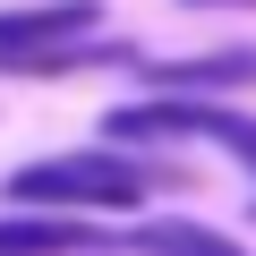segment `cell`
<instances>
[{"mask_svg": "<svg viewBox=\"0 0 256 256\" xmlns=\"http://www.w3.org/2000/svg\"><path fill=\"white\" fill-rule=\"evenodd\" d=\"M154 188L137 154H52L9 171V205H52V214H120Z\"/></svg>", "mask_w": 256, "mask_h": 256, "instance_id": "obj_1", "label": "cell"}, {"mask_svg": "<svg viewBox=\"0 0 256 256\" xmlns=\"http://www.w3.org/2000/svg\"><path fill=\"white\" fill-rule=\"evenodd\" d=\"M120 146H146V137H214L230 162H248V180H256V120L248 111H222V102H205V94H154V102H128V111H111L102 120Z\"/></svg>", "mask_w": 256, "mask_h": 256, "instance_id": "obj_2", "label": "cell"}, {"mask_svg": "<svg viewBox=\"0 0 256 256\" xmlns=\"http://www.w3.org/2000/svg\"><path fill=\"white\" fill-rule=\"evenodd\" d=\"M102 34V0H34V9H0V60L18 52H60Z\"/></svg>", "mask_w": 256, "mask_h": 256, "instance_id": "obj_3", "label": "cell"}, {"mask_svg": "<svg viewBox=\"0 0 256 256\" xmlns=\"http://www.w3.org/2000/svg\"><path fill=\"white\" fill-rule=\"evenodd\" d=\"M111 230L86 214H9L0 222V256H102Z\"/></svg>", "mask_w": 256, "mask_h": 256, "instance_id": "obj_4", "label": "cell"}, {"mask_svg": "<svg viewBox=\"0 0 256 256\" xmlns=\"http://www.w3.org/2000/svg\"><path fill=\"white\" fill-rule=\"evenodd\" d=\"M128 248L137 256H248L230 230H205V222H146V230H128Z\"/></svg>", "mask_w": 256, "mask_h": 256, "instance_id": "obj_5", "label": "cell"}, {"mask_svg": "<svg viewBox=\"0 0 256 256\" xmlns=\"http://www.w3.org/2000/svg\"><path fill=\"white\" fill-rule=\"evenodd\" d=\"M188 9H256V0H188Z\"/></svg>", "mask_w": 256, "mask_h": 256, "instance_id": "obj_6", "label": "cell"}]
</instances>
